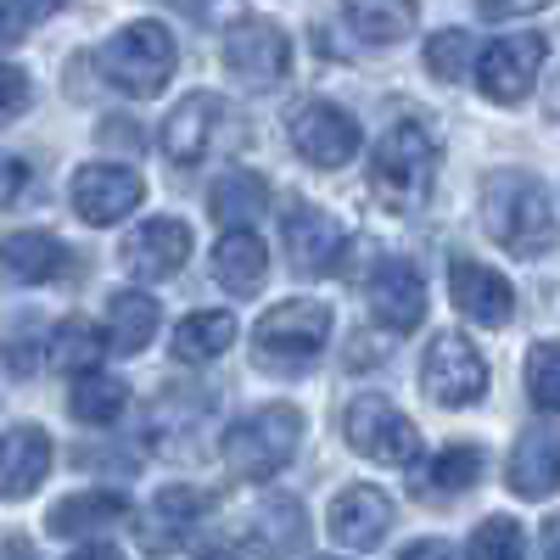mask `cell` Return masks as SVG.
<instances>
[{"mask_svg":"<svg viewBox=\"0 0 560 560\" xmlns=\"http://www.w3.org/2000/svg\"><path fill=\"white\" fill-rule=\"evenodd\" d=\"M482 224H488V236L516 258H544L560 242L549 191L527 168H499V174L482 179Z\"/></svg>","mask_w":560,"mask_h":560,"instance_id":"cell-1","label":"cell"},{"mask_svg":"<svg viewBox=\"0 0 560 560\" xmlns=\"http://www.w3.org/2000/svg\"><path fill=\"white\" fill-rule=\"evenodd\" d=\"M432 179H438V135L427 129V118H398L370 152V197L387 213H415L427 208Z\"/></svg>","mask_w":560,"mask_h":560,"instance_id":"cell-2","label":"cell"},{"mask_svg":"<svg viewBox=\"0 0 560 560\" xmlns=\"http://www.w3.org/2000/svg\"><path fill=\"white\" fill-rule=\"evenodd\" d=\"M298 443H303V415L292 404H264L247 420H236V427H224L219 454L230 465V477L269 482L275 471H287V465H292Z\"/></svg>","mask_w":560,"mask_h":560,"instance_id":"cell-3","label":"cell"},{"mask_svg":"<svg viewBox=\"0 0 560 560\" xmlns=\"http://www.w3.org/2000/svg\"><path fill=\"white\" fill-rule=\"evenodd\" d=\"M325 337H331V308L319 298H292L253 325V364L269 376H303L325 353Z\"/></svg>","mask_w":560,"mask_h":560,"instance_id":"cell-4","label":"cell"},{"mask_svg":"<svg viewBox=\"0 0 560 560\" xmlns=\"http://www.w3.org/2000/svg\"><path fill=\"white\" fill-rule=\"evenodd\" d=\"M174 62H179V45L163 23H129L96 51L102 79L113 90H124V96H135V102L158 96V90L168 84V73H174Z\"/></svg>","mask_w":560,"mask_h":560,"instance_id":"cell-5","label":"cell"},{"mask_svg":"<svg viewBox=\"0 0 560 560\" xmlns=\"http://www.w3.org/2000/svg\"><path fill=\"white\" fill-rule=\"evenodd\" d=\"M342 432H348V448L376 459V465H409L420 459V427L382 393H359L342 415Z\"/></svg>","mask_w":560,"mask_h":560,"instance_id":"cell-6","label":"cell"},{"mask_svg":"<svg viewBox=\"0 0 560 560\" xmlns=\"http://www.w3.org/2000/svg\"><path fill=\"white\" fill-rule=\"evenodd\" d=\"M219 427V398L202 387V382H185V387H168L152 398L147 409V443L168 459H197L208 443L197 432H213Z\"/></svg>","mask_w":560,"mask_h":560,"instance_id":"cell-7","label":"cell"},{"mask_svg":"<svg viewBox=\"0 0 560 560\" xmlns=\"http://www.w3.org/2000/svg\"><path fill=\"white\" fill-rule=\"evenodd\" d=\"M224 73L236 79L242 90H275L280 79L292 73V39H287V28H275L264 18L236 23L230 39H224Z\"/></svg>","mask_w":560,"mask_h":560,"instance_id":"cell-8","label":"cell"},{"mask_svg":"<svg viewBox=\"0 0 560 560\" xmlns=\"http://www.w3.org/2000/svg\"><path fill=\"white\" fill-rule=\"evenodd\" d=\"M420 382H427L432 404H443V409H471V404L488 393V364H482V353H477L471 337L443 331V337L427 348Z\"/></svg>","mask_w":560,"mask_h":560,"instance_id":"cell-9","label":"cell"},{"mask_svg":"<svg viewBox=\"0 0 560 560\" xmlns=\"http://www.w3.org/2000/svg\"><path fill=\"white\" fill-rule=\"evenodd\" d=\"M287 135H292L298 158L314 163V168H342V163L359 158V124L337 102H319V96L298 102L292 118H287Z\"/></svg>","mask_w":560,"mask_h":560,"instance_id":"cell-10","label":"cell"},{"mask_svg":"<svg viewBox=\"0 0 560 560\" xmlns=\"http://www.w3.org/2000/svg\"><path fill=\"white\" fill-rule=\"evenodd\" d=\"M230 135V107H224V96H213V90H197V96H185L168 118H163V152H168V163H179V168H197V163H208L213 152H219V140Z\"/></svg>","mask_w":560,"mask_h":560,"instance_id":"cell-11","label":"cell"},{"mask_svg":"<svg viewBox=\"0 0 560 560\" xmlns=\"http://www.w3.org/2000/svg\"><path fill=\"white\" fill-rule=\"evenodd\" d=\"M538 73H544V34H504L499 45H488V51H482L477 84H482L488 102L516 107V102L533 96Z\"/></svg>","mask_w":560,"mask_h":560,"instance_id":"cell-12","label":"cell"},{"mask_svg":"<svg viewBox=\"0 0 560 560\" xmlns=\"http://www.w3.org/2000/svg\"><path fill=\"white\" fill-rule=\"evenodd\" d=\"M140 197H147V185H140V174L124 168V163H84L73 174V208H79L84 224H96V230L129 219L140 208Z\"/></svg>","mask_w":560,"mask_h":560,"instance_id":"cell-13","label":"cell"},{"mask_svg":"<svg viewBox=\"0 0 560 560\" xmlns=\"http://www.w3.org/2000/svg\"><path fill=\"white\" fill-rule=\"evenodd\" d=\"M280 236H287V253H292V269L298 275H331L342 269V224L331 213H319L314 202H292L280 213Z\"/></svg>","mask_w":560,"mask_h":560,"instance_id":"cell-14","label":"cell"},{"mask_svg":"<svg viewBox=\"0 0 560 560\" xmlns=\"http://www.w3.org/2000/svg\"><path fill=\"white\" fill-rule=\"evenodd\" d=\"M370 314H376L387 331H415L427 319V280L409 258H382L370 275Z\"/></svg>","mask_w":560,"mask_h":560,"instance_id":"cell-15","label":"cell"},{"mask_svg":"<svg viewBox=\"0 0 560 560\" xmlns=\"http://www.w3.org/2000/svg\"><path fill=\"white\" fill-rule=\"evenodd\" d=\"M191 258V224L185 219H147L124 242V269L135 280H168Z\"/></svg>","mask_w":560,"mask_h":560,"instance_id":"cell-16","label":"cell"},{"mask_svg":"<svg viewBox=\"0 0 560 560\" xmlns=\"http://www.w3.org/2000/svg\"><path fill=\"white\" fill-rule=\"evenodd\" d=\"M448 292H454V308L477 325H510V314H516L510 280L477 258H448Z\"/></svg>","mask_w":560,"mask_h":560,"instance_id":"cell-17","label":"cell"},{"mask_svg":"<svg viewBox=\"0 0 560 560\" xmlns=\"http://www.w3.org/2000/svg\"><path fill=\"white\" fill-rule=\"evenodd\" d=\"M331 538L342 544V549H376L382 538H387V527H393V499L382 493V488H342L337 499H331Z\"/></svg>","mask_w":560,"mask_h":560,"instance_id":"cell-18","label":"cell"},{"mask_svg":"<svg viewBox=\"0 0 560 560\" xmlns=\"http://www.w3.org/2000/svg\"><path fill=\"white\" fill-rule=\"evenodd\" d=\"M504 477H510V493H522V499H549V493L560 488V432H555V427L522 432L516 448H510Z\"/></svg>","mask_w":560,"mask_h":560,"instance_id":"cell-19","label":"cell"},{"mask_svg":"<svg viewBox=\"0 0 560 560\" xmlns=\"http://www.w3.org/2000/svg\"><path fill=\"white\" fill-rule=\"evenodd\" d=\"M68 269V247L51 230H12L0 242V280L12 287H39V280H57Z\"/></svg>","mask_w":560,"mask_h":560,"instance_id":"cell-20","label":"cell"},{"mask_svg":"<svg viewBox=\"0 0 560 560\" xmlns=\"http://www.w3.org/2000/svg\"><path fill=\"white\" fill-rule=\"evenodd\" d=\"M51 477V438L39 427H12L0 438V499H28Z\"/></svg>","mask_w":560,"mask_h":560,"instance_id":"cell-21","label":"cell"},{"mask_svg":"<svg viewBox=\"0 0 560 560\" xmlns=\"http://www.w3.org/2000/svg\"><path fill=\"white\" fill-rule=\"evenodd\" d=\"M213 280L230 292V298H253L264 280H269V247L253 236L247 224L224 230L219 247H213Z\"/></svg>","mask_w":560,"mask_h":560,"instance_id":"cell-22","label":"cell"},{"mask_svg":"<svg viewBox=\"0 0 560 560\" xmlns=\"http://www.w3.org/2000/svg\"><path fill=\"white\" fill-rule=\"evenodd\" d=\"M135 522V504L124 493H73L51 510V533L57 538H96L107 527Z\"/></svg>","mask_w":560,"mask_h":560,"instance_id":"cell-23","label":"cell"},{"mask_svg":"<svg viewBox=\"0 0 560 560\" xmlns=\"http://www.w3.org/2000/svg\"><path fill=\"white\" fill-rule=\"evenodd\" d=\"M208 213H213L224 230L264 219V213H269V179H264L258 168H230L224 179H213V191H208Z\"/></svg>","mask_w":560,"mask_h":560,"instance_id":"cell-24","label":"cell"},{"mask_svg":"<svg viewBox=\"0 0 560 560\" xmlns=\"http://www.w3.org/2000/svg\"><path fill=\"white\" fill-rule=\"evenodd\" d=\"M230 342H236V314L230 308H202L174 325V359H185V364H208V359L230 353Z\"/></svg>","mask_w":560,"mask_h":560,"instance_id":"cell-25","label":"cell"},{"mask_svg":"<svg viewBox=\"0 0 560 560\" xmlns=\"http://www.w3.org/2000/svg\"><path fill=\"white\" fill-rule=\"evenodd\" d=\"M152 337H158V298L135 292V287L113 292V303H107V348L140 353Z\"/></svg>","mask_w":560,"mask_h":560,"instance_id":"cell-26","label":"cell"},{"mask_svg":"<svg viewBox=\"0 0 560 560\" xmlns=\"http://www.w3.org/2000/svg\"><path fill=\"white\" fill-rule=\"evenodd\" d=\"M68 409H73V420H84V427H113V420L129 409V382L96 376V370H79Z\"/></svg>","mask_w":560,"mask_h":560,"instance_id":"cell-27","label":"cell"},{"mask_svg":"<svg viewBox=\"0 0 560 560\" xmlns=\"http://www.w3.org/2000/svg\"><path fill=\"white\" fill-rule=\"evenodd\" d=\"M342 12L353 34L370 45H393L415 28V0H342Z\"/></svg>","mask_w":560,"mask_h":560,"instance_id":"cell-28","label":"cell"},{"mask_svg":"<svg viewBox=\"0 0 560 560\" xmlns=\"http://www.w3.org/2000/svg\"><path fill=\"white\" fill-rule=\"evenodd\" d=\"M45 353H51V364L57 370H68V376H79V370H96L102 364V353H107V337L96 331L90 319H62L51 337H45Z\"/></svg>","mask_w":560,"mask_h":560,"instance_id":"cell-29","label":"cell"},{"mask_svg":"<svg viewBox=\"0 0 560 560\" xmlns=\"http://www.w3.org/2000/svg\"><path fill=\"white\" fill-rule=\"evenodd\" d=\"M219 499L208 493V488H191V482H174V488H163L158 499H152V522L158 527H168V533H191V527H202L208 522V510H213Z\"/></svg>","mask_w":560,"mask_h":560,"instance_id":"cell-30","label":"cell"},{"mask_svg":"<svg viewBox=\"0 0 560 560\" xmlns=\"http://www.w3.org/2000/svg\"><path fill=\"white\" fill-rule=\"evenodd\" d=\"M477 477H482V448L448 443V448L427 465V493H432V499H448V493H465Z\"/></svg>","mask_w":560,"mask_h":560,"instance_id":"cell-31","label":"cell"},{"mask_svg":"<svg viewBox=\"0 0 560 560\" xmlns=\"http://www.w3.org/2000/svg\"><path fill=\"white\" fill-rule=\"evenodd\" d=\"M258 527H264V549H303L308 544V522H303V504L275 493L258 504Z\"/></svg>","mask_w":560,"mask_h":560,"instance_id":"cell-32","label":"cell"},{"mask_svg":"<svg viewBox=\"0 0 560 560\" xmlns=\"http://www.w3.org/2000/svg\"><path fill=\"white\" fill-rule=\"evenodd\" d=\"M527 393L538 409L560 415V342H538L527 353Z\"/></svg>","mask_w":560,"mask_h":560,"instance_id":"cell-33","label":"cell"},{"mask_svg":"<svg viewBox=\"0 0 560 560\" xmlns=\"http://www.w3.org/2000/svg\"><path fill=\"white\" fill-rule=\"evenodd\" d=\"M471 51H477V39L471 34H465V28H443L432 45H427V68L438 73V79H465V73H471Z\"/></svg>","mask_w":560,"mask_h":560,"instance_id":"cell-34","label":"cell"},{"mask_svg":"<svg viewBox=\"0 0 560 560\" xmlns=\"http://www.w3.org/2000/svg\"><path fill=\"white\" fill-rule=\"evenodd\" d=\"M465 555H477V560H488V555H527V538H522V527L510 522V516H488V522L471 533Z\"/></svg>","mask_w":560,"mask_h":560,"instance_id":"cell-35","label":"cell"},{"mask_svg":"<svg viewBox=\"0 0 560 560\" xmlns=\"http://www.w3.org/2000/svg\"><path fill=\"white\" fill-rule=\"evenodd\" d=\"M62 7H68V0H0V45H18L39 18H51Z\"/></svg>","mask_w":560,"mask_h":560,"instance_id":"cell-36","label":"cell"},{"mask_svg":"<svg viewBox=\"0 0 560 560\" xmlns=\"http://www.w3.org/2000/svg\"><path fill=\"white\" fill-rule=\"evenodd\" d=\"M28 102H34L28 73H23V68H12V62H0V129L18 124V118L28 113Z\"/></svg>","mask_w":560,"mask_h":560,"instance_id":"cell-37","label":"cell"},{"mask_svg":"<svg viewBox=\"0 0 560 560\" xmlns=\"http://www.w3.org/2000/svg\"><path fill=\"white\" fill-rule=\"evenodd\" d=\"M34 353H39V319H18L12 331H7V364L18 370V376H28Z\"/></svg>","mask_w":560,"mask_h":560,"instance_id":"cell-38","label":"cell"},{"mask_svg":"<svg viewBox=\"0 0 560 560\" xmlns=\"http://www.w3.org/2000/svg\"><path fill=\"white\" fill-rule=\"evenodd\" d=\"M168 7L185 18V23H197V28H219L236 18V0H168Z\"/></svg>","mask_w":560,"mask_h":560,"instance_id":"cell-39","label":"cell"},{"mask_svg":"<svg viewBox=\"0 0 560 560\" xmlns=\"http://www.w3.org/2000/svg\"><path fill=\"white\" fill-rule=\"evenodd\" d=\"M23 185H28V163L12 158V152H0V213L23 197Z\"/></svg>","mask_w":560,"mask_h":560,"instance_id":"cell-40","label":"cell"},{"mask_svg":"<svg viewBox=\"0 0 560 560\" xmlns=\"http://www.w3.org/2000/svg\"><path fill=\"white\" fill-rule=\"evenodd\" d=\"M544 7H549V0H477V12H482V18H499V23H504V18H533V12H544Z\"/></svg>","mask_w":560,"mask_h":560,"instance_id":"cell-41","label":"cell"},{"mask_svg":"<svg viewBox=\"0 0 560 560\" xmlns=\"http://www.w3.org/2000/svg\"><path fill=\"white\" fill-rule=\"evenodd\" d=\"M544 555H560V516L544 522Z\"/></svg>","mask_w":560,"mask_h":560,"instance_id":"cell-42","label":"cell"},{"mask_svg":"<svg viewBox=\"0 0 560 560\" xmlns=\"http://www.w3.org/2000/svg\"><path fill=\"white\" fill-rule=\"evenodd\" d=\"M544 107H549V118H560V73H555L549 90H544Z\"/></svg>","mask_w":560,"mask_h":560,"instance_id":"cell-43","label":"cell"},{"mask_svg":"<svg viewBox=\"0 0 560 560\" xmlns=\"http://www.w3.org/2000/svg\"><path fill=\"white\" fill-rule=\"evenodd\" d=\"M409 555H454L448 544H409Z\"/></svg>","mask_w":560,"mask_h":560,"instance_id":"cell-44","label":"cell"}]
</instances>
